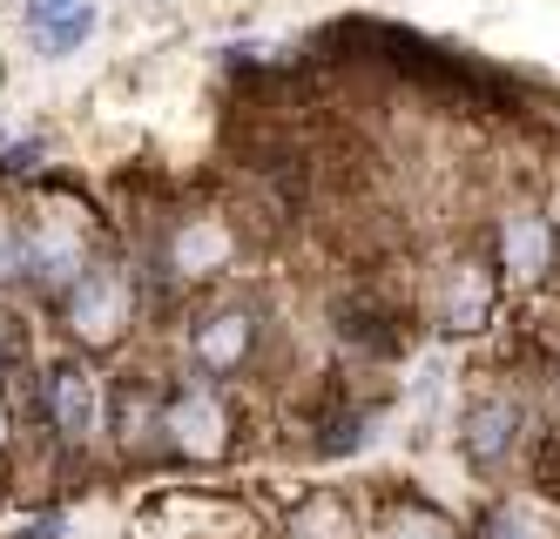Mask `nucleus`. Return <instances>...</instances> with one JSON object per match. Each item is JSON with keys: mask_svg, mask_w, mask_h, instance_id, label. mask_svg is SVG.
I'll list each match as a JSON object with an SVG mask.
<instances>
[{"mask_svg": "<svg viewBox=\"0 0 560 539\" xmlns=\"http://www.w3.org/2000/svg\"><path fill=\"white\" fill-rule=\"evenodd\" d=\"M378 539H459V526L425 500H392L378 513Z\"/></svg>", "mask_w": 560, "mask_h": 539, "instance_id": "nucleus-12", "label": "nucleus"}, {"mask_svg": "<svg viewBox=\"0 0 560 539\" xmlns=\"http://www.w3.org/2000/svg\"><path fill=\"white\" fill-rule=\"evenodd\" d=\"M42 425L61 452H89L102 432V385L82 358H48L42 364Z\"/></svg>", "mask_w": 560, "mask_h": 539, "instance_id": "nucleus-6", "label": "nucleus"}, {"mask_svg": "<svg viewBox=\"0 0 560 539\" xmlns=\"http://www.w3.org/2000/svg\"><path fill=\"white\" fill-rule=\"evenodd\" d=\"M520 432H527V411H520L513 391L472 398V411H466V459H472V472H500L513 459Z\"/></svg>", "mask_w": 560, "mask_h": 539, "instance_id": "nucleus-10", "label": "nucleus"}, {"mask_svg": "<svg viewBox=\"0 0 560 539\" xmlns=\"http://www.w3.org/2000/svg\"><path fill=\"white\" fill-rule=\"evenodd\" d=\"M338 338H345V344H365V351H398V324H392V310L345 304V310H338Z\"/></svg>", "mask_w": 560, "mask_h": 539, "instance_id": "nucleus-13", "label": "nucleus"}, {"mask_svg": "<svg viewBox=\"0 0 560 539\" xmlns=\"http://www.w3.org/2000/svg\"><path fill=\"white\" fill-rule=\"evenodd\" d=\"M55 317H61V338L74 351H122L136 338V317H142V277H136V263L102 250L55 297Z\"/></svg>", "mask_w": 560, "mask_h": 539, "instance_id": "nucleus-1", "label": "nucleus"}, {"mask_svg": "<svg viewBox=\"0 0 560 539\" xmlns=\"http://www.w3.org/2000/svg\"><path fill=\"white\" fill-rule=\"evenodd\" d=\"M89 27H95V14L74 8V14H61V21H48V27H34V34H42V55H68V48H82V40H89Z\"/></svg>", "mask_w": 560, "mask_h": 539, "instance_id": "nucleus-15", "label": "nucleus"}, {"mask_svg": "<svg viewBox=\"0 0 560 539\" xmlns=\"http://www.w3.org/2000/svg\"><path fill=\"white\" fill-rule=\"evenodd\" d=\"M21 364H27V330H21V317L0 310V385H8Z\"/></svg>", "mask_w": 560, "mask_h": 539, "instance_id": "nucleus-17", "label": "nucleus"}, {"mask_svg": "<svg viewBox=\"0 0 560 539\" xmlns=\"http://www.w3.org/2000/svg\"><path fill=\"white\" fill-rule=\"evenodd\" d=\"M264 351V310L250 297H217L189 317V364H196V378H244V371L257 364Z\"/></svg>", "mask_w": 560, "mask_h": 539, "instance_id": "nucleus-5", "label": "nucleus"}, {"mask_svg": "<svg viewBox=\"0 0 560 539\" xmlns=\"http://www.w3.org/2000/svg\"><path fill=\"white\" fill-rule=\"evenodd\" d=\"M102 411H108V445L122 452V459H149V452H163V385L155 378H122L108 398H102Z\"/></svg>", "mask_w": 560, "mask_h": 539, "instance_id": "nucleus-8", "label": "nucleus"}, {"mask_svg": "<svg viewBox=\"0 0 560 539\" xmlns=\"http://www.w3.org/2000/svg\"><path fill=\"white\" fill-rule=\"evenodd\" d=\"M163 452L183 466H223L236 452V419L210 378H170L163 385Z\"/></svg>", "mask_w": 560, "mask_h": 539, "instance_id": "nucleus-4", "label": "nucleus"}, {"mask_svg": "<svg viewBox=\"0 0 560 539\" xmlns=\"http://www.w3.org/2000/svg\"><path fill=\"white\" fill-rule=\"evenodd\" d=\"M236 250H244V236H236V216L217 210V202H196V210H176L163 230H155V283L170 290H203L217 283Z\"/></svg>", "mask_w": 560, "mask_h": 539, "instance_id": "nucleus-3", "label": "nucleus"}, {"mask_svg": "<svg viewBox=\"0 0 560 539\" xmlns=\"http://www.w3.org/2000/svg\"><path fill=\"white\" fill-rule=\"evenodd\" d=\"M74 8H89V0H27V21H34V27H48V21L74 14Z\"/></svg>", "mask_w": 560, "mask_h": 539, "instance_id": "nucleus-18", "label": "nucleus"}, {"mask_svg": "<svg viewBox=\"0 0 560 539\" xmlns=\"http://www.w3.org/2000/svg\"><path fill=\"white\" fill-rule=\"evenodd\" d=\"M479 539H547V526H540L527 506L506 500V506H493L487 519H479Z\"/></svg>", "mask_w": 560, "mask_h": 539, "instance_id": "nucleus-14", "label": "nucleus"}, {"mask_svg": "<svg viewBox=\"0 0 560 539\" xmlns=\"http://www.w3.org/2000/svg\"><path fill=\"white\" fill-rule=\"evenodd\" d=\"M8 452H14V411H8V398H0V466H8Z\"/></svg>", "mask_w": 560, "mask_h": 539, "instance_id": "nucleus-19", "label": "nucleus"}, {"mask_svg": "<svg viewBox=\"0 0 560 539\" xmlns=\"http://www.w3.org/2000/svg\"><path fill=\"white\" fill-rule=\"evenodd\" d=\"M21 283V216L0 202V297Z\"/></svg>", "mask_w": 560, "mask_h": 539, "instance_id": "nucleus-16", "label": "nucleus"}, {"mask_svg": "<svg viewBox=\"0 0 560 539\" xmlns=\"http://www.w3.org/2000/svg\"><path fill=\"white\" fill-rule=\"evenodd\" d=\"M493 250H500V270L520 277V283L553 277V257H560L553 216H540V210H506V216L493 223Z\"/></svg>", "mask_w": 560, "mask_h": 539, "instance_id": "nucleus-9", "label": "nucleus"}, {"mask_svg": "<svg viewBox=\"0 0 560 539\" xmlns=\"http://www.w3.org/2000/svg\"><path fill=\"white\" fill-rule=\"evenodd\" d=\"M493 310H500V290H493V270H487V257H479V250H466V257H453L446 270H439V283H432V317H439V330L472 338V330L493 324Z\"/></svg>", "mask_w": 560, "mask_h": 539, "instance_id": "nucleus-7", "label": "nucleus"}, {"mask_svg": "<svg viewBox=\"0 0 560 539\" xmlns=\"http://www.w3.org/2000/svg\"><path fill=\"white\" fill-rule=\"evenodd\" d=\"M284 539H365V526H358V506L345 500V492H304V500L284 513Z\"/></svg>", "mask_w": 560, "mask_h": 539, "instance_id": "nucleus-11", "label": "nucleus"}, {"mask_svg": "<svg viewBox=\"0 0 560 539\" xmlns=\"http://www.w3.org/2000/svg\"><path fill=\"white\" fill-rule=\"evenodd\" d=\"M95 257H102V223L82 196L34 202V216L21 223V283H34L42 297H61Z\"/></svg>", "mask_w": 560, "mask_h": 539, "instance_id": "nucleus-2", "label": "nucleus"}]
</instances>
